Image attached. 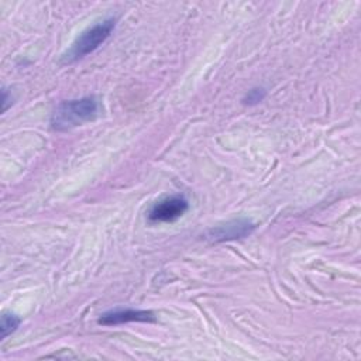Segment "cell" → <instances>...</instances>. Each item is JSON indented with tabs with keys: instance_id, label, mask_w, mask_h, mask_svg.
Here are the masks:
<instances>
[{
	"instance_id": "cell-1",
	"label": "cell",
	"mask_w": 361,
	"mask_h": 361,
	"mask_svg": "<svg viewBox=\"0 0 361 361\" xmlns=\"http://www.w3.org/2000/svg\"><path fill=\"white\" fill-rule=\"evenodd\" d=\"M99 111V102L94 96H85L75 100H66L58 104L51 117L54 130L65 131L93 120Z\"/></svg>"
},
{
	"instance_id": "cell-2",
	"label": "cell",
	"mask_w": 361,
	"mask_h": 361,
	"mask_svg": "<svg viewBox=\"0 0 361 361\" xmlns=\"http://www.w3.org/2000/svg\"><path fill=\"white\" fill-rule=\"evenodd\" d=\"M114 27H116L114 17L103 18L94 23L93 25L87 27L82 34H79V37L73 41L71 48L63 54L62 62L72 63L96 51L111 35Z\"/></svg>"
},
{
	"instance_id": "cell-3",
	"label": "cell",
	"mask_w": 361,
	"mask_h": 361,
	"mask_svg": "<svg viewBox=\"0 0 361 361\" xmlns=\"http://www.w3.org/2000/svg\"><path fill=\"white\" fill-rule=\"evenodd\" d=\"M189 207L188 200L180 195L166 196L157 203L148 212V220L152 223H171L182 217Z\"/></svg>"
},
{
	"instance_id": "cell-4",
	"label": "cell",
	"mask_w": 361,
	"mask_h": 361,
	"mask_svg": "<svg viewBox=\"0 0 361 361\" xmlns=\"http://www.w3.org/2000/svg\"><path fill=\"white\" fill-rule=\"evenodd\" d=\"M254 228H255V224L251 223L248 219H234L221 226L210 228L206 235L213 243L233 241V240L248 237L254 231Z\"/></svg>"
},
{
	"instance_id": "cell-5",
	"label": "cell",
	"mask_w": 361,
	"mask_h": 361,
	"mask_svg": "<svg viewBox=\"0 0 361 361\" xmlns=\"http://www.w3.org/2000/svg\"><path fill=\"white\" fill-rule=\"evenodd\" d=\"M140 322V323H154L157 322L155 314L151 310L142 309H111L100 314L97 323L102 326H118L124 323Z\"/></svg>"
},
{
	"instance_id": "cell-6",
	"label": "cell",
	"mask_w": 361,
	"mask_h": 361,
	"mask_svg": "<svg viewBox=\"0 0 361 361\" xmlns=\"http://www.w3.org/2000/svg\"><path fill=\"white\" fill-rule=\"evenodd\" d=\"M21 319L14 314V313H3L1 316V324H0V330H1V338H6L8 334L14 333L17 330V327L20 326Z\"/></svg>"
},
{
	"instance_id": "cell-7",
	"label": "cell",
	"mask_w": 361,
	"mask_h": 361,
	"mask_svg": "<svg viewBox=\"0 0 361 361\" xmlns=\"http://www.w3.org/2000/svg\"><path fill=\"white\" fill-rule=\"evenodd\" d=\"M265 96H267V90L264 87H252L243 97V103L248 104V106H254V104H258L259 102H262Z\"/></svg>"
},
{
	"instance_id": "cell-8",
	"label": "cell",
	"mask_w": 361,
	"mask_h": 361,
	"mask_svg": "<svg viewBox=\"0 0 361 361\" xmlns=\"http://www.w3.org/2000/svg\"><path fill=\"white\" fill-rule=\"evenodd\" d=\"M10 100H11V96L8 97V92H7V89H6V87H3V111H6V110H7L8 104L11 103Z\"/></svg>"
}]
</instances>
